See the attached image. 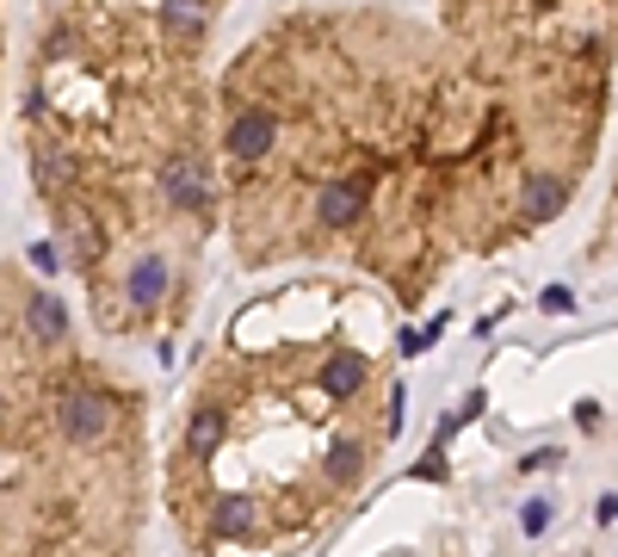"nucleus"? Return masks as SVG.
<instances>
[{
	"label": "nucleus",
	"mask_w": 618,
	"mask_h": 557,
	"mask_svg": "<svg viewBox=\"0 0 618 557\" xmlns=\"http://www.w3.org/2000/svg\"><path fill=\"white\" fill-rule=\"evenodd\" d=\"M544 526H551V502H544V495H532V502L520 508V533H525V539H539Z\"/></svg>",
	"instance_id": "nucleus-10"
},
{
	"label": "nucleus",
	"mask_w": 618,
	"mask_h": 557,
	"mask_svg": "<svg viewBox=\"0 0 618 557\" xmlns=\"http://www.w3.org/2000/svg\"><path fill=\"white\" fill-rule=\"evenodd\" d=\"M563 204H569V180H556V174H532V180H525V192H520L525 223H551Z\"/></svg>",
	"instance_id": "nucleus-5"
},
{
	"label": "nucleus",
	"mask_w": 618,
	"mask_h": 557,
	"mask_svg": "<svg viewBox=\"0 0 618 557\" xmlns=\"http://www.w3.org/2000/svg\"><path fill=\"white\" fill-rule=\"evenodd\" d=\"M223 433H230V416H223V409H199L192 428H185V452H192V459H216Z\"/></svg>",
	"instance_id": "nucleus-8"
},
{
	"label": "nucleus",
	"mask_w": 618,
	"mask_h": 557,
	"mask_svg": "<svg viewBox=\"0 0 618 557\" xmlns=\"http://www.w3.org/2000/svg\"><path fill=\"white\" fill-rule=\"evenodd\" d=\"M371 204V180L359 174V180H328L322 192H316V223L322 230H353L359 217H365Z\"/></svg>",
	"instance_id": "nucleus-1"
},
{
	"label": "nucleus",
	"mask_w": 618,
	"mask_h": 557,
	"mask_svg": "<svg viewBox=\"0 0 618 557\" xmlns=\"http://www.w3.org/2000/svg\"><path fill=\"white\" fill-rule=\"evenodd\" d=\"M161 25H168V38H180V44H199L204 25H211V7H204V0H161Z\"/></svg>",
	"instance_id": "nucleus-6"
},
{
	"label": "nucleus",
	"mask_w": 618,
	"mask_h": 557,
	"mask_svg": "<svg viewBox=\"0 0 618 557\" xmlns=\"http://www.w3.org/2000/svg\"><path fill=\"white\" fill-rule=\"evenodd\" d=\"M544 309H551V316L575 309V292H569V285H544Z\"/></svg>",
	"instance_id": "nucleus-12"
},
{
	"label": "nucleus",
	"mask_w": 618,
	"mask_h": 557,
	"mask_svg": "<svg viewBox=\"0 0 618 557\" xmlns=\"http://www.w3.org/2000/svg\"><path fill=\"white\" fill-rule=\"evenodd\" d=\"M254 526H260V502H254V495L235 490L216 502V539H247Z\"/></svg>",
	"instance_id": "nucleus-7"
},
{
	"label": "nucleus",
	"mask_w": 618,
	"mask_h": 557,
	"mask_svg": "<svg viewBox=\"0 0 618 557\" xmlns=\"http://www.w3.org/2000/svg\"><path fill=\"white\" fill-rule=\"evenodd\" d=\"M365 378H371V359L365 354H328L322 359V390L334 402H353L359 390H365Z\"/></svg>",
	"instance_id": "nucleus-4"
},
{
	"label": "nucleus",
	"mask_w": 618,
	"mask_h": 557,
	"mask_svg": "<svg viewBox=\"0 0 618 557\" xmlns=\"http://www.w3.org/2000/svg\"><path fill=\"white\" fill-rule=\"evenodd\" d=\"M415 477H427V483H439V477H446V446H433L427 459L415 464Z\"/></svg>",
	"instance_id": "nucleus-11"
},
{
	"label": "nucleus",
	"mask_w": 618,
	"mask_h": 557,
	"mask_svg": "<svg viewBox=\"0 0 618 557\" xmlns=\"http://www.w3.org/2000/svg\"><path fill=\"white\" fill-rule=\"evenodd\" d=\"M161 192H168V204H180V211H204V204H211V174H204L192 155H180V161L161 168Z\"/></svg>",
	"instance_id": "nucleus-2"
},
{
	"label": "nucleus",
	"mask_w": 618,
	"mask_h": 557,
	"mask_svg": "<svg viewBox=\"0 0 618 557\" xmlns=\"http://www.w3.org/2000/svg\"><path fill=\"white\" fill-rule=\"evenodd\" d=\"M223 143H230V155H235V161H260V155L278 143L273 112H242V118L230 124V137H223Z\"/></svg>",
	"instance_id": "nucleus-3"
},
{
	"label": "nucleus",
	"mask_w": 618,
	"mask_h": 557,
	"mask_svg": "<svg viewBox=\"0 0 618 557\" xmlns=\"http://www.w3.org/2000/svg\"><path fill=\"white\" fill-rule=\"evenodd\" d=\"M600 521H618V495H600Z\"/></svg>",
	"instance_id": "nucleus-13"
},
{
	"label": "nucleus",
	"mask_w": 618,
	"mask_h": 557,
	"mask_svg": "<svg viewBox=\"0 0 618 557\" xmlns=\"http://www.w3.org/2000/svg\"><path fill=\"white\" fill-rule=\"evenodd\" d=\"M359 464H365V446H359V440H334V446H328V459H322V477L328 483H353Z\"/></svg>",
	"instance_id": "nucleus-9"
}]
</instances>
